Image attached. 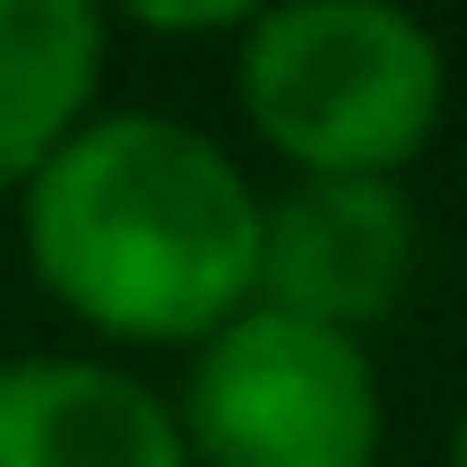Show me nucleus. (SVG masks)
I'll return each instance as SVG.
<instances>
[{
    "instance_id": "nucleus-1",
    "label": "nucleus",
    "mask_w": 467,
    "mask_h": 467,
    "mask_svg": "<svg viewBox=\"0 0 467 467\" xmlns=\"http://www.w3.org/2000/svg\"><path fill=\"white\" fill-rule=\"evenodd\" d=\"M260 200L208 130L96 113L17 191V251L78 329L191 355L260 303Z\"/></svg>"
},
{
    "instance_id": "nucleus-2",
    "label": "nucleus",
    "mask_w": 467,
    "mask_h": 467,
    "mask_svg": "<svg viewBox=\"0 0 467 467\" xmlns=\"http://www.w3.org/2000/svg\"><path fill=\"white\" fill-rule=\"evenodd\" d=\"M234 104L285 182H407L451 104V52L407 0H268L234 35Z\"/></svg>"
},
{
    "instance_id": "nucleus-5",
    "label": "nucleus",
    "mask_w": 467,
    "mask_h": 467,
    "mask_svg": "<svg viewBox=\"0 0 467 467\" xmlns=\"http://www.w3.org/2000/svg\"><path fill=\"white\" fill-rule=\"evenodd\" d=\"M0 467H191L173 399L96 355L0 364Z\"/></svg>"
},
{
    "instance_id": "nucleus-7",
    "label": "nucleus",
    "mask_w": 467,
    "mask_h": 467,
    "mask_svg": "<svg viewBox=\"0 0 467 467\" xmlns=\"http://www.w3.org/2000/svg\"><path fill=\"white\" fill-rule=\"evenodd\" d=\"M104 26H139V35H243L268 0H96Z\"/></svg>"
},
{
    "instance_id": "nucleus-4",
    "label": "nucleus",
    "mask_w": 467,
    "mask_h": 467,
    "mask_svg": "<svg viewBox=\"0 0 467 467\" xmlns=\"http://www.w3.org/2000/svg\"><path fill=\"white\" fill-rule=\"evenodd\" d=\"M416 251L424 225L407 182H285L260 200V303L364 337L407 303Z\"/></svg>"
},
{
    "instance_id": "nucleus-8",
    "label": "nucleus",
    "mask_w": 467,
    "mask_h": 467,
    "mask_svg": "<svg viewBox=\"0 0 467 467\" xmlns=\"http://www.w3.org/2000/svg\"><path fill=\"white\" fill-rule=\"evenodd\" d=\"M441 467H467V407L451 416V433H441Z\"/></svg>"
},
{
    "instance_id": "nucleus-6",
    "label": "nucleus",
    "mask_w": 467,
    "mask_h": 467,
    "mask_svg": "<svg viewBox=\"0 0 467 467\" xmlns=\"http://www.w3.org/2000/svg\"><path fill=\"white\" fill-rule=\"evenodd\" d=\"M104 44L113 26L96 0H0V200L104 113Z\"/></svg>"
},
{
    "instance_id": "nucleus-3",
    "label": "nucleus",
    "mask_w": 467,
    "mask_h": 467,
    "mask_svg": "<svg viewBox=\"0 0 467 467\" xmlns=\"http://www.w3.org/2000/svg\"><path fill=\"white\" fill-rule=\"evenodd\" d=\"M173 424L191 467H381L389 416L364 337L251 303L191 347Z\"/></svg>"
}]
</instances>
